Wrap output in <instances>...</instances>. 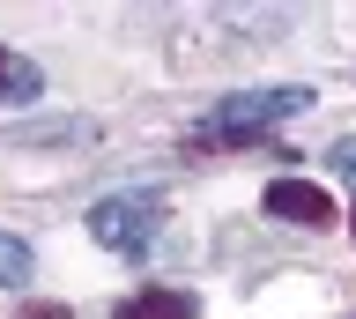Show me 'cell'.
<instances>
[{
	"label": "cell",
	"instance_id": "8992f818",
	"mask_svg": "<svg viewBox=\"0 0 356 319\" xmlns=\"http://www.w3.org/2000/svg\"><path fill=\"white\" fill-rule=\"evenodd\" d=\"M0 282H30V245L0 230Z\"/></svg>",
	"mask_w": 356,
	"mask_h": 319
},
{
	"label": "cell",
	"instance_id": "52a82bcc",
	"mask_svg": "<svg viewBox=\"0 0 356 319\" xmlns=\"http://www.w3.org/2000/svg\"><path fill=\"white\" fill-rule=\"evenodd\" d=\"M334 171H341V179H356V141H341V149H334Z\"/></svg>",
	"mask_w": 356,
	"mask_h": 319
},
{
	"label": "cell",
	"instance_id": "7a4b0ae2",
	"mask_svg": "<svg viewBox=\"0 0 356 319\" xmlns=\"http://www.w3.org/2000/svg\"><path fill=\"white\" fill-rule=\"evenodd\" d=\"M156 223H163V193H156V186H141V193H111V201L89 208V230H97L111 252H127V260H141V252L156 245Z\"/></svg>",
	"mask_w": 356,
	"mask_h": 319
},
{
	"label": "cell",
	"instance_id": "3957f363",
	"mask_svg": "<svg viewBox=\"0 0 356 319\" xmlns=\"http://www.w3.org/2000/svg\"><path fill=\"white\" fill-rule=\"evenodd\" d=\"M267 215H282V223H305V230H327L341 208H334L319 186H305V179H275V186H267Z\"/></svg>",
	"mask_w": 356,
	"mask_h": 319
},
{
	"label": "cell",
	"instance_id": "277c9868",
	"mask_svg": "<svg viewBox=\"0 0 356 319\" xmlns=\"http://www.w3.org/2000/svg\"><path fill=\"white\" fill-rule=\"evenodd\" d=\"M111 319H200V304L186 290H141V297H127Z\"/></svg>",
	"mask_w": 356,
	"mask_h": 319
},
{
	"label": "cell",
	"instance_id": "ba28073f",
	"mask_svg": "<svg viewBox=\"0 0 356 319\" xmlns=\"http://www.w3.org/2000/svg\"><path fill=\"white\" fill-rule=\"evenodd\" d=\"M22 319H67V304H30Z\"/></svg>",
	"mask_w": 356,
	"mask_h": 319
},
{
	"label": "cell",
	"instance_id": "6da1fadb",
	"mask_svg": "<svg viewBox=\"0 0 356 319\" xmlns=\"http://www.w3.org/2000/svg\"><path fill=\"white\" fill-rule=\"evenodd\" d=\"M312 104V90H245V97H222L216 112H208V126H200V141L216 149V141H260V134H275V119H289V112H305Z\"/></svg>",
	"mask_w": 356,
	"mask_h": 319
},
{
	"label": "cell",
	"instance_id": "5b68a950",
	"mask_svg": "<svg viewBox=\"0 0 356 319\" xmlns=\"http://www.w3.org/2000/svg\"><path fill=\"white\" fill-rule=\"evenodd\" d=\"M38 82H44V74L30 67V60L0 52V104H30V97H38Z\"/></svg>",
	"mask_w": 356,
	"mask_h": 319
}]
</instances>
